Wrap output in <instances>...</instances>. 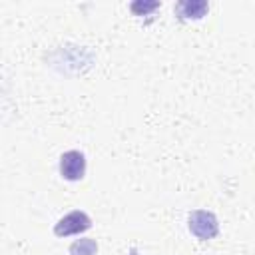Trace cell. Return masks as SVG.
Wrapping results in <instances>:
<instances>
[{
    "instance_id": "cell-5",
    "label": "cell",
    "mask_w": 255,
    "mask_h": 255,
    "mask_svg": "<svg viewBox=\"0 0 255 255\" xmlns=\"http://www.w3.org/2000/svg\"><path fill=\"white\" fill-rule=\"evenodd\" d=\"M70 255H98V245L94 239H80L70 247Z\"/></svg>"
},
{
    "instance_id": "cell-1",
    "label": "cell",
    "mask_w": 255,
    "mask_h": 255,
    "mask_svg": "<svg viewBox=\"0 0 255 255\" xmlns=\"http://www.w3.org/2000/svg\"><path fill=\"white\" fill-rule=\"evenodd\" d=\"M189 231L205 241V239H213L219 231V225H217V219L211 211H203V209H197L189 215Z\"/></svg>"
},
{
    "instance_id": "cell-3",
    "label": "cell",
    "mask_w": 255,
    "mask_h": 255,
    "mask_svg": "<svg viewBox=\"0 0 255 255\" xmlns=\"http://www.w3.org/2000/svg\"><path fill=\"white\" fill-rule=\"evenodd\" d=\"M92 225V219L84 213V211H72L68 215H64L56 227H54V233L58 237H66V235H76V233H84L88 231Z\"/></svg>"
},
{
    "instance_id": "cell-4",
    "label": "cell",
    "mask_w": 255,
    "mask_h": 255,
    "mask_svg": "<svg viewBox=\"0 0 255 255\" xmlns=\"http://www.w3.org/2000/svg\"><path fill=\"white\" fill-rule=\"evenodd\" d=\"M177 14L181 16V18H193V20H197V18H201V16H205V12H207V2H203V0H185V2H179L177 4Z\"/></svg>"
},
{
    "instance_id": "cell-6",
    "label": "cell",
    "mask_w": 255,
    "mask_h": 255,
    "mask_svg": "<svg viewBox=\"0 0 255 255\" xmlns=\"http://www.w3.org/2000/svg\"><path fill=\"white\" fill-rule=\"evenodd\" d=\"M157 6H159L157 2H149V4L133 2V4H131V12H133V14H145V12H149V10H155Z\"/></svg>"
},
{
    "instance_id": "cell-2",
    "label": "cell",
    "mask_w": 255,
    "mask_h": 255,
    "mask_svg": "<svg viewBox=\"0 0 255 255\" xmlns=\"http://www.w3.org/2000/svg\"><path fill=\"white\" fill-rule=\"evenodd\" d=\"M86 173V157L82 151L70 149L60 157V175L68 181H78Z\"/></svg>"
}]
</instances>
